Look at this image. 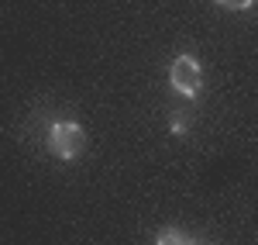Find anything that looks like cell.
<instances>
[{
	"label": "cell",
	"mask_w": 258,
	"mask_h": 245,
	"mask_svg": "<svg viewBox=\"0 0 258 245\" xmlns=\"http://www.w3.org/2000/svg\"><path fill=\"white\" fill-rule=\"evenodd\" d=\"M48 145H52V152L59 156L62 163L80 159L83 152H86V135H83V124L80 121H69V118L52 121V128H48Z\"/></svg>",
	"instance_id": "cell-1"
},
{
	"label": "cell",
	"mask_w": 258,
	"mask_h": 245,
	"mask_svg": "<svg viewBox=\"0 0 258 245\" xmlns=\"http://www.w3.org/2000/svg\"><path fill=\"white\" fill-rule=\"evenodd\" d=\"M169 83L182 97H197L200 90H203V69H200V62L193 56H176L172 66H169Z\"/></svg>",
	"instance_id": "cell-2"
},
{
	"label": "cell",
	"mask_w": 258,
	"mask_h": 245,
	"mask_svg": "<svg viewBox=\"0 0 258 245\" xmlns=\"http://www.w3.org/2000/svg\"><path fill=\"white\" fill-rule=\"evenodd\" d=\"M155 245H197L186 231H179V228H159L155 231Z\"/></svg>",
	"instance_id": "cell-3"
},
{
	"label": "cell",
	"mask_w": 258,
	"mask_h": 245,
	"mask_svg": "<svg viewBox=\"0 0 258 245\" xmlns=\"http://www.w3.org/2000/svg\"><path fill=\"white\" fill-rule=\"evenodd\" d=\"M217 7H224V11H248L255 0H214Z\"/></svg>",
	"instance_id": "cell-4"
},
{
	"label": "cell",
	"mask_w": 258,
	"mask_h": 245,
	"mask_svg": "<svg viewBox=\"0 0 258 245\" xmlns=\"http://www.w3.org/2000/svg\"><path fill=\"white\" fill-rule=\"evenodd\" d=\"M172 135H189V118H182V114H172Z\"/></svg>",
	"instance_id": "cell-5"
},
{
	"label": "cell",
	"mask_w": 258,
	"mask_h": 245,
	"mask_svg": "<svg viewBox=\"0 0 258 245\" xmlns=\"http://www.w3.org/2000/svg\"><path fill=\"white\" fill-rule=\"evenodd\" d=\"M197 245H200V242H197Z\"/></svg>",
	"instance_id": "cell-6"
}]
</instances>
